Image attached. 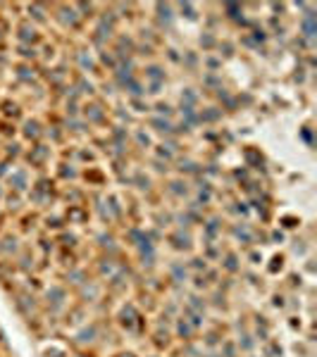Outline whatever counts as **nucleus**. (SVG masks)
I'll use <instances>...</instances> for the list:
<instances>
[{
  "mask_svg": "<svg viewBox=\"0 0 317 357\" xmlns=\"http://www.w3.org/2000/svg\"><path fill=\"white\" fill-rule=\"evenodd\" d=\"M200 43H205V45H208V48H210V45L215 43V41H212V38H210V36H205V41H200Z\"/></svg>",
  "mask_w": 317,
  "mask_h": 357,
  "instance_id": "obj_2",
  "label": "nucleus"
},
{
  "mask_svg": "<svg viewBox=\"0 0 317 357\" xmlns=\"http://www.w3.org/2000/svg\"><path fill=\"white\" fill-rule=\"evenodd\" d=\"M153 124L157 126V131H172V126L167 124V122H162V119H153Z\"/></svg>",
  "mask_w": 317,
  "mask_h": 357,
  "instance_id": "obj_1",
  "label": "nucleus"
}]
</instances>
